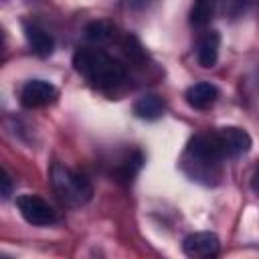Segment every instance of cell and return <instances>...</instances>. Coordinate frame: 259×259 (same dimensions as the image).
<instances>
[{"mask_svg": "<svg viewBox=\"0 0 259 259\" xmlns=\"http://www.w3.org/2000/svg\"><path fill=\"white\" fill-rule=\"evenodd\" d=\"M225 160L227 156L214 130V132H204L190 138V142L182 152L180 168L190 180L206 186H214L223 176Z\"/></svg>", "mask_w": 259, "mask_h": 259, "instance_id": "obj_1", "label": "cell"}, {"mask_svg": "<svg viewBox=\"0 0 259 259\" xmlns=\"http://www.w3.org/2000/svg\"><path fill=\"white\" fill-rule=\"evenodd\" d=\"M73 69L95 89L111 91L125 81V67L121 61L105 53L103 49L83 47L73 55Z\"/></svg>", "mask_w": 259, "mask_h": 259, "instance_id": "obj_2", "label": "cell"}, {"mask_svg": "<svg viewBox=\"0 0 259 259\" xmlns=\"http://www.w3.org/2000/svg\"><path fill=\"white\" fill-rule=\"evenodd\" d=\"M49 180H51V186H53L57 198L65 206L79 208V206H85L93 198V184L89 182V178L59 164V162H55L51 166Z\"/></svg>", "mask_w": 259, "mask_h": 259, "instance_id": "obj_3", "label": "cell"}, {"mask_svg": "<svg viewBox=\"0 0 259 259\" xmlns=\"http://www.w3.org/2000/svg\"><path fill=\"white\" fill-rule=\"evenodd\" d=\"M16 206H18L22 219L32 227H51V225H55L59 221L57 212L53 210V206L47 200H42L40 196H36V194H20V196H16Z\"/></svg>", "mask_w": 259, "mask_h": 259, "instance_id": "obj_4", "label": "cell"}, {"mask_svg": "<svg viewBox=\"0 0 259 259\" xmlns=\"http://www.w3.org/2000/svg\"><path fill=\"white\" fill-rule=\"evenodd\" d=\"M59 97V89L45 79H30L20 89V105L26 109H38L55 103Z\"/></svg>", "mask_w": 259, "mask_h": 259, "instance_id": "obj_5", "label": "cell"}, {"mask_svg": "<svg viewBox=\"0 0 259 259\" xmlns=\"http://www.w3.org/2000/svg\"><path fill=\"white\" fill-rule=\"evenodd\" d=\"M182 251L186 257H192V259H210V257L219 255L221 239L210 231L190 233L182 241Z\"/></svg>", "mask_w": 259, "mask_h": 259, "instance_id": "obj_6", "label": "cell"}, {"mask_svg": "<svg viewBox=\"0 0 259 259\" xmlns=\"http://www.w3.org/2000/svg\"><path fill=\"white\" fill-rule=\"evenodd\" d=\"M217 136H219V142H221V146L225 150L227 160H235V158L245 156L251 150V146H253V140L247 134V130L237 127V125L219 127Z\"/></svg>", "mask_w": 259, "mask_h": 259, "instance_id": "obj_7", "label": "cell"}, {"mask_svg": "<svg viewBox=\"0 0 259 259\" xmlns=\"http://www.w3.org/2000/svg\"><path fill=\"white\" fill-rule=\"evenodd\" d=\"M24 36L26 42L30 47V51L36 57H51L55 51V38L51 36V32H47L40 24L36 22H24Z\"/></svg>", "mask_w": 259, "mask_h": 259, "instance_id": "obj_8", "label": "cell"}, {"mask_svg": "<svg viewBox=\"0 0 259 259\" xmlns=\"http://www.w3.org/2000/svg\"><path fill=\"white\" fill-rule=\"evenodd\" d=\"M219 49H221V34L217 30H204V34L198 38L196 45L198 65L204 69H212L219 61Z\"/></svg>", "mask_w": 259, "mask_h": 259, "instance_id": "obj_9", "label": "cell"}, {"mask_svg": "<svg viewBox=\"0 0 259 259\" xmlns=\"http://www.w3.org/2000/svg\"><path fill=\"white\" fill-rule=\"evenodd\" d=\"M186 97V103L194 109H206L210 107L217 99H219V89L217 85L208 83V81H200V83H194L186 89L184 93Z\"/></svg>", "mask_w": 259, "mask_h": 259, "instance_id": "obj_10", "label": "cell"}, {"mask_svg": "<svg viewBox=\"0 0 259 259\" xmlns=\"http://www.w3.org/2000/svg\"><path fill=\"white\" fill-rule=\"evenodd\" d=\"M164 111H166V103H164V99H162L160 95H156V93H146V95L138 97L136 103H134V113H136V117L146 119V121H156V119H160V117L164 115Z\"/></svg>", "mask_w": 259, "mask_h": 259, "instance_id": "obj_11", "label": "cell"}, {"mask_svg": "<svg viewBox=\"0 0 259 259\" xmlns=\"http://www.w3.org/2000/svg\"><path fill=\"white\" fill-rule=\"evenodd\" d=\"M219 6V0H194L192 2V8H190V26L192 28H204L210 24L212 16H214V10Z\"/></svg>", "mask_w": 259, "mask_h": 259, "instance_id": "obj_12", "label": "cell"}, {"mask_svg": "<svg viewBox=\"0 0 259 259\" xmlns=\"http://www.w3.org/2000/svg\"><path fill=\"white\" fill-rule=\"evenodd\" d=\"M142 164H144V154L140 152V150H134V152H130L117 166H115V170H113V176H115V180H121V182H132L134 180V176L140 172V168H142Z\"/></svg>", "mask_w": 259, "mask_h": 259, "instance_id": "obj_13", "label": "cell"}, {"mask_svg": "<svg viewBox=\"0 0 259 259\" xmlns=\"http://www.w3.org/2000/svg\"><path fill=\"white\" fill-rule=\"evenodd\" d=\"M85 34L93 42H111L117 36V28L107 20H97L85 28Z\"/></svg>", "mask_w": 259, "mask_h": 259, "instance_id": "obj_14", "label": "cell"}, {"mask_svg": "<svg viewBox=\"0 0 259 259\" xmlns=\"http://www.w3.org/2000/svg\"><path fill=\"white\" fill-rule=\"evenodd\" d=\"M219 4H221V12L227 16V18H239L245 10H247V6H249V0H219Z\"/></svg>", "mask_w": 259, "mask_h": 259, "instance_id": "obj_15", "label": "cell"}, {"mask_svg": "<svg viewBox=\"0 0 259 259\" xmlns=\"http://www.w3.org/2000/svg\"><path fill=\"white\" fill-rule=\"evenodd\" d=\"M12 194V178L6 170H2V198H8Z\"/></svg>", "mask_w": 259, "mask_h": 259, "instance_id": "obj_16", "label": "cell"}, {"mask_svg": "<svg viewBox=\"0 0 259 259\" xmlns=\"http://www.w3.org/2000/svg\"><path fill=\"white\" fill-rule=\"evenodd\" d=\"M251 188H253L255 192H259V164H257V168L253 170V176H251Z\"/></svg>", "mask_w": 259, "mask_h": 259, "instance_id": "obj_17", "label": "cell"}]
</instances>
